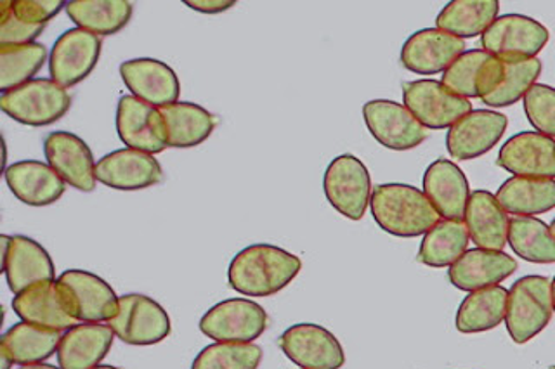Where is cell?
Instances as JSON below:
<instances>
[{"mask_svg": "<svg viewBox=\"0 0 555 369\" xmlns=\"http://www.w3.org/2000/svg\"><path fill=\"white\" fill-rule=\"evenodd\" d=\"M302 269L294 253L273 245H251L234 255L228 271L233 290L247 296H271L288 287Z\"/></svg>", "mask_w": 555, "mask_h": 369, "instance_id": "obj_1", "label": "cell"}, {"mask_svg": "<svg viewBox=\"0 0 555 369\" xmlns=\"http://www.w3.org/2000/svg\"><path fill=\"white\" fill-rule=\"evenodd\" d=\"M370 207L378 226L399 238L427 235L441 218L425 193L408 184H380Z\"/></svg>", "mask_w": 555, "mask_h": 369, "instance_id": "obj_2", "label": "cell"}, {"mask_svg": "<svg viewBox=\"0 0 555 369\" xmlns=\"http://www.w3.org/2000/svg\"><path fill=\"white\" fill-rule=\"evenodd\" d=\"M554 314L552 282L543 276H525L517 279L508 291L507 325L514 342L528 343L545 330Z\"/></svg>", "mask_w": 555, "mask_h": 369, "instance_id": "obj_3", "label": "cell"}, {"mask_svg": "<svg viewBox=\"0 0 555 369\" xmlns=\"http://www.w3.org/2000/svg\"><path fill=\"white\" fill-rule=\"evenodd\" d=\"M72 106V96L54 80H30L22 88L5 92L0 108L5 115L30 127H46L65 117Z\"/></svg>", "mask_w": 555, "mask_h": 369, "instance_id": "obj_4", "label": "cell"}, {"mask_svg": "<svg viewBox=\"0 0 555 369\" xmlns=\"http://www.w3.org/2000/svg\"><path fill=\"white\" fill-rule=\"evenodd\" d=\"M551 34L537 19L522 14H505L494 19L481 36L482 51L502 62L534 60L543 51Z\"/></svg>", "mask_w": 555, "mask_h": 369, "instance_id": "obj_5", "label": "cell"}, {"mask_svg": "<svg viewBox=\"0 0 555 369\" xmlns=\"http://www.w3.org/2000/svg\"><path fill=\"white\" fill-rule=\"evenodd\" d=\"M326 200L351 221H361L372 201V179L360 158L340 155L330 163L323 179Z\"/></svg>", "mask_w": 555, "mask_h": 369, "instance_id": "obj_6", "label": "cell"}, {"mask_svg": "<svg viewBox=\"0 0 555 369\" xmlns=\"http://www.w3.org/2000/svg\"><path fill=\"white\" fill-rule=\"evenodd\" d=\"M115 337L129 345H155L172 330L170 317L156 300L139 293L120 296L118 314L108 322Z\"/></svg>", "mask_w": 555, "mask_h": 369, "instance_id": "obj_7", "label": "cell"}, {"mask_svg": "<svg viewBox=\"0 0 555 369\" xmlns=\"http://www.w3.org/2000/svg\"><path fill=\"white\" fill-rule=\"evenodd\" d=\"M268 328V314L256 302L224 300L208 308L199 321V331L219 343H251Z\"/></svg>", "mask_w": 555, "mask_h": 369, "instance_id": "obj_8", "label": "cell"}, {"mask_svg": "<svg viewBox=\"0 0 555 369\" xmlns=\"http://www.w3.org/2000/svg\"><path fill=\"white\" fill-rule=\"evenodd\" d=\"M404 106L425 129H451L473 111L470 101L456 96L438 80L403 83Z\"/></svg>", "mask_w": 555, "mask_h": 369, "instance_id": "obj_9", "label": "cell"}, {"mask_svg": "<svg viewBox=\"0 0 555 369\" xmlns=\"http://www.w3.org/2000/svg\"><path fill=\"white\" fill-rule=\"evenodd\" d=\"M101 39L94 34L72 28L54 42L49 56L51 79L63 89L75 88L94 71L101 57Z\"/></svg>", "mask_w": 555, "mask_h": 369, "instance_id": "obj_10", "label": "cell"}, {"mask_svg": "<svg viewBox=\"0 0 555 369\" xmlns=\"http://www.w3.org/2000/svg\"><path fill=\"white\" fill-rule=\"evenodd\" d=\"M363 117L370 134L384 148L408 151L427 140L425 127L413 117L406 106L399 105L396 101H369L363 106Z\"/></svg>", "mask_w": 555, "mask_h": 369, "instance_id": "obj_11", "label": "cell"}, {"mask_svg": "<svg viewBox=\"0 0 555 369\" xmlns=\"http://www.w3.org/2000/svg\"><path fill=\"white\" fill-rule=\"evenodd\" d=\"M288 359L302 369H340L346 363L343 345L323 326H291L278 340Z\"/></svg>", "mask_w": 555, "mask_h": 369, "instance_id": "obj_12", "label": "cell"}, {"mask_svg": "<svg viewBox=\"0 0 555 369\" xmlns=\"http://www.w3.org/2000/svg\"><path fill=\"white\" fill-rule=\"evenodd\" d=\"M117 132L127 148L158 155L167 144V126L160 109L134 96H124L117 106Z\"/></svg>", "mask_w": 555, "mask_h": 369, "instance_id": "obj_13", "label": "cell"}, {"mask_svg": "<svg viewBox=\"0 0 555 369\" xmlns=\"http://www.w3.org/2000/svg\"><path fill=\"white\" fill-rule=\"evenodd\" d=\"M2 271L14 295L37 282L52 281L56 269L42 245L26 236L2 235Z\"/></svg>", "mask_w": 555, "mask_h": 369, "instance_id": "obj_14", "label": "cell"}, {"mask_svg": "<svg viewBox=\"0 0 555 369\" xmlns=\"http://www.w3.org/2000/svg\"><path fill=\"white\" fill-rule=\"evenodd\" d=\"M13 308L23 322L48 330L68 331L78 322L72 316L65 287L57 279L37 282L17 293L13 300Z\"/></svg>", "mask_w": 555, "mask_h": 369, "instance_id": "obj_15", "label": "cell"}, {"mask_svg": "<svg viewBox=\"0 0 555 369\" xmlns=\"http://www.w3.org/2000/svg\"><path fill=\"white\" fill-rule=\"evenodd\" d=\"M57 281L65 287L72 316L82 322H109L118 314L120 299L108 282L87 271L69 269Z\"/></svg>", "mask_w": 555, "mask_h": 369, "instance_id": "obj_16", "label": "cell"}, {"mask_svg": "<svg viewBox=\"0 0 555 369\" xmlns=\"http://www.w3.org/2000/svg\"><path fill=\"white\" fill-rule=\"evenodd\" d=\"M507 126L505 115L491 109H473L448 131V153L460 161L482 157L500 143Z\"/></svg>", "mask_w": 555, "mask_h": 369, "instance_id": "obj_17", "label": "cell"}, {"mask_svg": "<svg viewBox=\"0 0 555 369\" xmlns=\"http://www.w3.org/2000/svg\"><path fill=\"white\" fill-rule=\"evenodd\" d=\"M98 183L117 192H139L164 181V170L153 155L138 149H118L95 166Z\"/></svg>", "mask_w": 555, "mask_h": 369, "instance_id": "obj_18", "label": "cell"}, {"mask_svg": "<svg viewBox=\"0 0 555 369\" xmlns=\"http://www.w3.org/2000/svg\"><path fill=\"white\" fill-rule=\"evenodd\" d=\"M43 151L49 166L56 170L66 184L78 192L91 193L95 189L94 157L86 141L69 132H51L43 140Z\"/></svg>", "mask_w": 555, "mask_h": 369, "instance_id": "obj_19", "label": "cell"}, {"mask_svg": "<svg viewBox=\"0 0 555 369\" xmlns=\"http://www.w3.org/2000/svg\"><path fill=\"white\" fill-rule=\"evenodd\" d=\"M120 75L132 96L146 105L162 109L179 103L181 83L178 75L169 65L158 60L139 57L121 63Z\"/></svg>", "mask_w": 555, "mask_h": 369, "instance_id": "obj_20", "label": "cell"}, {"mask_svg": "<svg viewBox=\"0 0 555 369\" xmlns=\"http://www.w3.org/2000/svg\"><path fill=\"white\" fill-rule=\"evenodd\" d=\"M465 53V42L439 28L416 31L401 49V63L418 75L447 71Z\"/></svg>", "mask_w": 555, "mask_h": 369, "instance_id": "obj_21", "label": "cell"}, {"mask_svg": "<svg viewBox=\"0 0 555 369\" xmlns=\"http://www.w3.org/2000/svg\"><path fill=\"white\" fill-rule=\"evenodd\" d=\"M496 163L516 177L555 179V141L540 132H520L503 144Z\"/></svg>", "mask_w": 555, "mask_h": 369, "instance_id": "obj_22", "label": "cell"}, {"mask_svg": "<svg viewBox=\"0 0 555 369\" xmlns=\"http://www.w3.org/2000/svg\"><path fill=\"white\" fill-rule=\"evenodd\" d=\"M424 193L444 221H464L470 187L456 163L444 158L430 163L424 174Z\"/></svg>", "mask_w": 555, "mask_h": 369, "instance_id": "obj_23", "label": "cell"}, {"mask_svg": "<svg viewBox=\"0 0 555 369\" xmlns=\"http://www.w3.org/2000/svg\"><path fill=\"white\" fill-rule=\"evenodd\" d=\"M517 271L516 259L493 250H467L448 271V278L453 287L462 291L485 290L496 287L511 278Z\"/></svg>", "mask_w": 555, "mask_h": 369, "instance_id": "obj_24", "label": "cell"}, {"mask_svg": "<svg viewBox=\"0 0 555 369\" xmlns=\"http://www.w3.org/2000/svg\"><path fill=\"white\" fill-rule=\"evenodd\" d=\"M112 326L103 322H83L65 331L57 348L61 369H94L108 356L113 345Z\"/></svg>", "mask_w": 555, "mask_h": 369, "instance_id": "obj_25", "label": "cell"}, {"mask_svg": "<svg viewBox=\"0 0 555 369\" xmlns=\"http://www.w3.org/2000/svg\"><path fill=\"white\" fill-rule=\"evenodd\" d=\"M4 177L17 200L30 207H48L65 195V181L42 161H17L5 169Z\"/></svg>", "mask_w": 555, "mask_h": 369, "instance_id": "obj_26", "label": "cell"}, {"mask_svg": "<svg viewBox=\"0 0 555 369\" xmlns=\"http://www.w3.org/2000/svg\"><path fill=\"white\" fill-rule=\"evenodd\" d=\"M508 222L511 219L496 200V196L485 189L470 195L465 212V224L477 248L502 252L503 247L507 245Z\"/></svg>", "mask_w": 555, "mask_h": 369, "instance_id": "obj_27", "label": "cell"}, {"mask_svg": "<svg viewBox=\"0 0 555 369\" xmlns=\"http://www.w3.org/2000/svg\"><path fill=\"white\" fill-rule=\"evenodd\" d=\"M496 200L507 213L533 218L555 209L554 179L512 177L500 186Z\"/></svg>", "mask_w": 555, "mask_h": 369, "instance_id": "obj_28", "label": "cell"}, {"mask_svg": "<svg viewBox=\"0 0 555 369\" xmlns=\"http://www.w3.org/2000/svg\"><path fill=\"white\" fill-rule=\"evenodd\" d=\"M63 331L48 330L30 322L11 326L0 340V348L8 352L14 365H42L43 360L57 354Z\"/></svg>", "mask_w": 555, "mask_h": 369, "instance_id": "obj_29", "label": "cell"}, {"mask_svg": "<svg viewBox=\"0 0 555 369\" xmlns=\"http://www.w3.org/2000/svg\"><path fill=\"white\" fill-rule=\"evenodd\" d=\"M65 11L77 28L98 37L115 36L132 18V4L127 0H72Z\"/></svg>", "mask_w": 555, "mask_h": 369, "instance_id": "obj_30", "label": "cell"}, {"mask_svg": "<svg viewBox=\"0 0 555 369\" xmlns=\"http://www.w3.org/2000/svg\"><path fill=\"white\" fill-rule=\"evenodd\" d=\"M167 126L169 148H195L210 137L217 117L193 103H176L160 109Z\"/></svg>", "mask_w": 555, "mask_h": 369, "instance_id": "obj_31", "label": "cell"}, {"mask_svg": "<svg viewBox=\"0 0 555 369\" xmlns=\"http://www.w3.org/2000/svg\"><path fill=\"white\" fill-rule=\"evenodd\" d=\"M499 11L496 0H453L439 13L436 25L459 39H474L493 25Z\"/></svg>", "mask_w": 555, "mask_h": 369, "instance_id": "obj_32", "label": "cell"}, {"mask_svg": "<svg viewBox=\"0 0 555 369\" xmlns=\"http://www.w3.org/2000/svg\"><path fill=\"white\" fill-rule=\"evenodd\" d=\"M508 291L503 287H490L473 291L465 296L456 313V330L460 333L490 331L507 316Z\"/></svg>", "mask_w": 555, "mask_h": 369, "instance_id": "obj_33", "label": "cell"}, {"mask_svg": "<svg viewBox=\"0 0 555 369\" xmlns=\"http://www.w3.org/2000/svg\"><path fill=\"white\" fill-rule=\"evenodd\" d=\"M468 239L464 221H439L422 239L418 261L429 267H451L467 252Z\"/></svg>", "mask_w": 555, "mask_h": 369, "instance_id": "obj_34", "label": "cell"}, {"mask_svg": "<svg viewBox=\"0 0 555 369\" xmlns=\"http://www.w3.org/2000/svg\"><path fill=\"white\" fill-rule=\"evenodd\" d=\"M508 245L520 259L533 264H554L555 238L551 227L537 218H512L508 222Z\"/></svg>", "mask_w": 555, "mask_h": 369, "instance_id": "obj_35", "label": "cell"}, {"mask_svg": "<svg viewBox=\"0 0 555 369\" xmlns=\"http://www.w3.org/2000/svg\"><path fill=\"white\" fill-rule=\"evenodd\" d=\"M48 62L46 45H0V91H14L30 82Z\"/></svg>", "mask_w": 555, "mask_h": 369, "instance_id": "obj_36", "label": "cell"}, {"mask_svg": "<svg viewBox=\"0 0 555 369\" xmlns=\"http://www.w3.org/2000/svg\"><path fill=\"white\" fill-rule=\"evenodd\" d=\"M540 74H542V62L537 57L526 62H503V75L499 88L494 89L491 96L482 100V103L493 108L516 105L517 101L525 100Z\"/></svg>", "mask_w": 555, "mask_h": 369, "instance_id": "obj_37", "label": "cell"}, {"mask_svg": "<svg viewBox=\"0 0 555 369\" xmlns=\"http://www.w3.org/2000/svg\"><path fill=\"white\" fill-rule=\"evenodd\" d=\"M262 348L256 343H212L199 352L191 369H257Z\"/></svg>", "mask_w": 555, "mask_h": 369, "instance_id": "obj_38", "label": "cell"}, {"mask_svg": "<svg viewBox=\"0 0 555 369\" xmlns=\"http://www.w3.org/2000/svg\"><path fill=\"white\" fill-rule=\"evenodd\" d=\"M490 57L491 54L481 51V49L465 51L442 75V85L450 89L451 92H455L456 96L465 97V100L477 97V85L481 80L486 62Z\"/></svg>", "mask_w": 555, "mask_h": 369, "instance_id": "obj_39", "label": "cell"}, {"mask_svg": "<svg viewBox=\"0 0 555 369\" xmlns=\"http://www.w3.org/2000/svg\"><path fill=\"white\" fill-rule=\"evenodd\" d=\"M525 111L529 123L540 134L555 137V89L534 83L525 96Z\"/></svg>", "mask_w": 555, "mask_h": 369, "instance_id": "obj_40", "label": "cell"}, {"mask_svg": "<svg viewBox=\"0 0 555 369\" xmlns=\"http://www.w3.org/2000/svg\"><path fill=\"white\" fill-rule=\"evenodd\" d=\"M0 45L34 44L42 36L43 25H26L13 14L11 2L0 4Z\"/></svg>", "mask_w": 555, "mask_h": 369, "instance_id": "obj_41", "label": "cell"}, {"mask_svg": "<svg viewBox=\"0 0 555 369\" xmlns=\"http://www.w3.org/2000/svg\"><path fill=\"white\" fill-rule=\"evenodd\" d=\"M13 14L26 25H48L54 16L66 8L61 0H14L11 2Z\"/></svg>", "mask_w": 555, "mask_h": 369, "instance_id": "obj_42", "label": "cell"}, {"mask_svg": "<svg viewBox=\"0 0 555 369\" xmlns=\"http://www.w3.org/2000/svg\"><path fill=\"white\" fill-rule=\"evenodd\" d=\"M184 4L198 13L217 14L231 10L236 2L234 0H186Z\"/></svg>", "mask_w": 555, "mask_h": 369, "instance_id": "obj_43", "label": "cell"}, {"mask_svg": "<svg viewBox=\"0 0 555 369\" xmlns=\"http://www.w3.org/2000/svg\"><path fill=\"white\" fill-rule=\"evenodd\" d=\"M0 360H2L0 369H11V366H14V360L11 359V356H9L4 348H0Z\"/></svg>", "mask_w": 555, "mask_h": 369, "instance_id": "obj_44", "label": "cell"}, {"mask_svg": "<svg viewBox=\"0 0 555 369\" xmlns=\"http://www.w3.org/2000/svg\"><path fill=\"white\" fill-rule=\"evenodd\" d=\"M22 369H61V368H56V366H51V365H30V366H22Z\"/></svg>", "mask_w": 555, "mask_h": 369, "instance_id": "obj_45", "label": "cell"}, {"mask_svg": "<svg viewBox=\"0 0 555 369\" xmlns=\"http://www.w3.org/2000/svg\"><path fill=\"white\" fill-rule=\"evenodd\" d=\"M552 304H554V313H555V276L552 279Z\"/></svg>", "mask_w": 555, "mask_h": 369, "instance_id": "obj_46", "label": "cell"}, {"mask_svg": "<svg viewBox=\"0 0 555 369\" xmlns=\"http://www.w3.org/2000/svg\"><path fill=\"white\" fill-rule=\"evenodd\" d=\"M94 369H120V368H115V366H98V368H94Z\"/></svg>", "mask_w": 555, "mask_h": 369, "instance_id": "obj_47", "label": "cell"}, {"mask_svg": "<svg viewBox=\"0 0 555 369\" xmlns=\"http://www.w3.org/2000/svg\"><path fill=\"white\" fill-rule=\"evenodd\" d=\"M551 230H552V235H554V238H555V219H554V221H552Z\"/></svg>", "mask_w": 555, "mask_h": 369, "instance_id": "obj_48", "label": "cell"}, {"mask_svg": "<svg viewBox=\"0 0 555 369\" xmlns=\"http://www.w3.org/2000/svg\"><path fill=\"white\" fill-rule=\"evenodd\" d=\"M551 369H555V366H552V368H551Z\"/></svg>", "mask_w": 555, "mask_h": 369, "instance_id": "obj_49", "label": "cell"}]
</instances>
